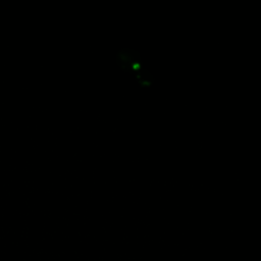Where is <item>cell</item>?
<instances>
[{"mask_svg": "<svg viewBox=\"0 0 261 261\" xmlns=\"http://www.w3.org/2000/svg\"><path fill=\"white\" fill-rule=\"evenodd\" d=\"M117 61L122 69L136 74V79L142 87H148L153 83L152 75L142 68L141 57L137 51L122 49L117 55Z\"/></svg>", "mask_w": 261, "mask_h": 261, "instance_id": "6da1fadb", "label": "cell"}]
</instances>
